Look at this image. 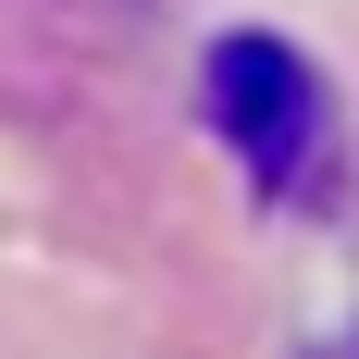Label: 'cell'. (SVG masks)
Instances as JSON below:
<instances>
[{"label":"cell","instance_id":"6da1fadb","mask_svg":"<svg viewBox=\"0 0 359 359\" xmlns=\"http://www.w3.org/2000/svg\"><path fill=\"white\" fill-rule=\"evenodd\" d=\"M211 124L273 198H297L323 174V149H334V100H323V74L297 62L285 37H223L211 50Z\"/></svg>","mask_w":359,"mask_h":359}]
</instances>
